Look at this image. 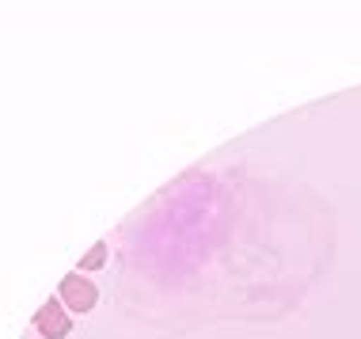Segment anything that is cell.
I'll return each mask as SVG.
<instances>
[{"mask_svg":"<svg viewBox=\"0 0 361 339\" xmlns=\"http://www.w3.org/2000/svg\"><path fill=\"white\" fill-rule=\"evenodd\" d=\"M61 297H65V305H69L73 313H87V309L95 305V286L84 282V275H69L61 282Z\"/></svg>","mask_w":361,"mask_h":339,"instance_id":"obj_1","label":"cell"},{"mask_svg":"<svg viewBox=\"0 0 361 339\" xmlns=\"http://www.w3.org/2000/svg\"><path fill=\"white\" fill-rule=\"evenodd\" d=\"M38 332L50 335V339H61L65 332H69V316L61 313L57 302H46L42 309H38Z\"/></svg>","mask_w":361,"mask_h":339,"instance_id":"obj_2","label":"cell"},{"mask_svg":"<svg viewBox=\"0 0 361 339\" xmlns=\"http://www.w3.org/2000/svg\"><path fill=\"white\" fill-rule=\"evenodd\" d=\"M103 259H106V244H95L92 251H87V256H84V270H99L103 267Z\"/></svg>","mask_w":361,"mask_h":339,"instance_id":"obj_3","label":"cell"}]
</instances>
